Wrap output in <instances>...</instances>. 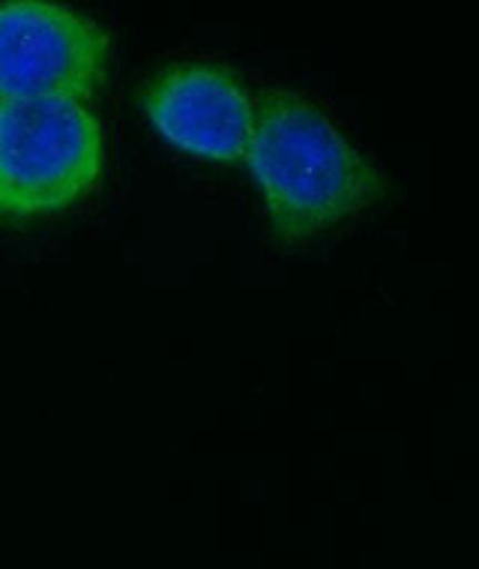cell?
<instances>
[{"label": "cell", "mask_w": 479, "mask_h": 569, "mask_svg": "<svg viewBox=\"0 0 479 569\" xmlns=\"http://www.w3.org/2000/svg\"><path fill=\"white\" fill-rule=\"evenodd\" d=\"M108 54V33L81 12L46 0L0 3V102H84L106 81Z\"/></svg>", "instance_id": "cell-3"}, {"label": "cell", "mask_w": 479, "mask_h": 569, "mask_svg": "<svg viewBox=\"0 0 479 569\" xmlns=\"http://www.w3.org/2000/svg\"><path fill=\"white\" fill-rule=\"evenodd\" d=\"M246 166L282 243H303L357 217L387 189L372 159L318 102L293 90H267L258 99Z\"/></svg>", "instance_id": "cell-1"}, {"label": "cell", "mask_w": 479, "mask_h": 569, "mask_svg": "<svg viewBox=\"0 0 479 569\" xmlns=\"http://www.w3.org/2000/svg\"><path fill=\"white\" fill-rule=\"evenodd\" d=\"M138 102L157 136L187 157L234 166L249 153L258 102L226 63H168L144 81Z\"/></svg>", "instance_id": "cell-4"}, {"label": "cell", "mask_w": 479, "mask_h": 569, "mask_svg": "<svg viewBox=\"0 0 479 569\" xmlns=\"http://www.w3.org/2000/svg\"><path fill=\"white\" fill-rule=\"evenodd\" d=\"M106 138L79 99L0 102V219L63 213L97 189Z\"/></svg>", "instance_id": "cell-2"}]
</instances>
